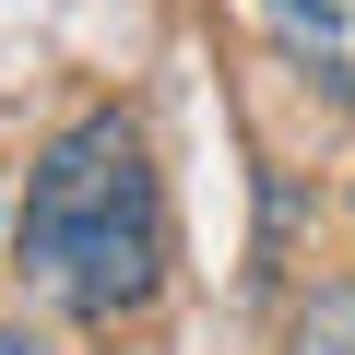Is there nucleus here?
Listing matches in <instances>:
<instances>
[{
    "label": "nucleus",
    "mask_w": 355,
    "mask_h": 355,
    "mask_svg": "<svg viewBox=\"0 0 355 355\" xmlns=\"http://www.w3.org/2000/svg\"><path fill=\"white\" fill-rule=\"evenodd\" d=\"M12 261L71 320H130L166 284V178H154V142L130 107H95L36 154Z\"/></svg>",
    "instance_id": "1"
},
{
    "label": "nucleus",
    "mask_w": 355,
    "mask_h": 355,
    "mask_svg": "<svg viewBox=\"0 0 355 355\" xmlns=\"http://www.w3.org/2000/svg\"><path fill=\"white\" fill-rule=\"evenodd\" d=\"M261 12H272V36L320 71V95L355 107V0H261Z\"/></svg>",
    "instance_id": "2"
},
{
    "label": "nucleus",
    "mask_w": 355,
    "mask_h": 355,
    "mask_svg": "<svg viewBox=\"0 0 355 355\" xmlns=\"http://www.w3.org/2000/svg\"><path fill=\"white\" fill-rule=\"evenodd\" d=\"M284 355H355V284L308 296V308H296V331H284Z\"/></svg>",
    "instance_id": "3"
},
{
    "label": "nucleus",
    "mask_w": 355,
    "mask_h": 355,
    "mask_svg": "<svg viewBox=\"0 0 355 355\" xmlns=\"http://www.w3.org/2000/svg\"><path fill=\"white\" fill-rule=\"evenodd\" d=\"M0 355H48V343H36V331H0Z\"/></svg>",
    "instance_id": "4"
}]
</instances>
